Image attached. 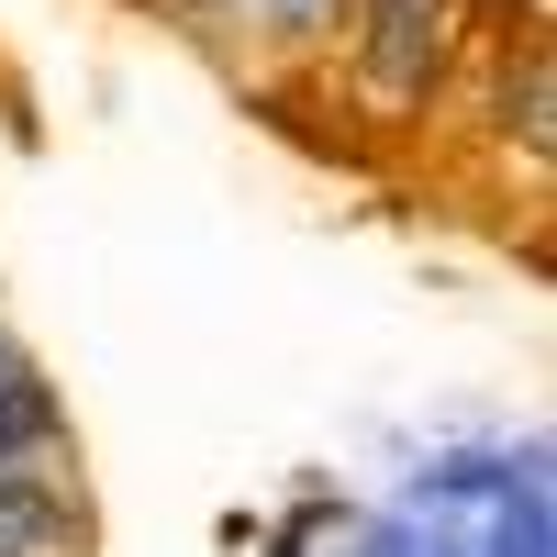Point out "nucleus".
<instances>
[{"mask_svg":"<svg viewBox=\"0 0 557 557\" xmlns=\"http://www.w3.org/2000/svg\"><path fill=\"white\" fill-rule=\"evenodd\" d=\"M446 67V23H435V0H368V23H357V89L380 112H412L435 89Z\"/></svg>","mask_w":557,"mask_h":557,"instance_id":"obj_1","label":"nucleus"},{"mask_svg":"<svg viewBox=\"0 0 557 557\" xmlns=\"http://www.w3.org/2000/svg\"><path fill=\"white\" fill-rule=\"evenodd\" d=\"M78 535V502L57 491V469H0V557H57Z\"/></svg>","mask_w":557,"mask_h":557,"instance_id":"obj_2","label":"nucleus"},{"mask_svg":"<svg viewBox=\"0 0 557 557\" xmlns=\"http://www.w3.org/2000/svg\"><path fill=\"white\" fill-rule=\"evenodd\" d=\"M0 469H57V391L34 380H0Z\"/></svg>","mask_w":557,"mask_h":557,"instance_id":"obj_3","label":"nucleus"},{"mask_svg":"<svg viewBox=\"0 0 557 557\" xmlns=\"http://www.w3.org/2000/svg\"><path fill=\"white\" fill-rule=\"evenodd\" d=\"M335 12H357V0H257V23H268V34H323Z\"/></svg>","mask_w":557,"mask_h":557,"instance_id":"obj_4","label":"nucleus"},{"mask_svg":"<svg viewBox=\"0 0 557 557\" xmlns=\"http://www.w3.org/2000/svg\"><path fill=\"white\" fill-rule=\"evenodd\" d=\"M23 368H34V357H23V346H12V335H0V380H23Z\"/></svg>","mask_w":557,"mask_h":557,"instance_id":"obj_5","label":"nucleus"}]
</instances>
